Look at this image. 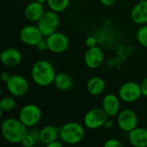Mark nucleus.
<instances>
[{"label": "nucleus", "mask_w": 147, "mask_h": 147, "mask_svg": "<svg viewBox=\"0 0 147 147\" xmlns=\"http://www.w3.org/2000/svg\"><path fill=\"white\" fill-rule=\"evenodd\" d=\"M1 131L3 139L10 144H21L22 138L28 134L26 127L19 118L9 117L3 121Z\"/></svg>", "instance_id": "1"}, {"label": "nucleus", "mask_w": 147, "mask_h": 147, "mask_svg": "<svg viewBox=\"0 0 147 147\" xmlns=\"http://www.w3.org/2000/svg\"><path fill=\"white\" fill-rule=\"evenodd\" d=\"M56 74L53 65L45 59L36 61L31 69L33 82L40 87H47L53 84Z\"/></svg>", "instance_id": "2"}, {"label": "nucleus", "mask_w": 147, "mask_h": 147, "mask_svg": "<svg viewBox=\"0 0 147 147\" xmlns=\"http://www.w3.org/2000/svg\"><path fill=\"white\" fill-rule=\"evenodd\" d=\"M59 135L61 140L68 145H77L84 137V127L78 122L70 121L60 127Z\"/></svg>", "instance_id": "3"}, {"label": "nucleus", "mask_w": 147, "mask_h": 147, "mask_svg": "<svg viewBox=\"0 0 147 147\" xmlns=\"http://www.w3.org/2000/svg\"><path fill=\"white\" fill-rule=\"evenodd\" d=\"M59 26V17L58 13L51 9L45 11L40 20L37 22V27L44 37L55 33Z\"/></svg>", "instance_id": "4"}, {"label": "nucleus", "mask_w": 147, "mask_h": 147, "mask_svg": "<svg viewBox=\"0 0 147 147\" xmlns=\"http://www.w3.org/2000/svg\"><path fill=\"white\" fill-rule=\"evenodd\" d=\"M109 118V116L102 108H94L85 113L84 116V125L88 129L96 130L104 127Z\"/></svg>", "instance_id": "5"}, {"label": "nucleus", "mask_w": 147, "mask_h": 147, "mask_svg": "<svg viewBox=\"0 0 147 147\" xmlns=\"http://www.w3.org/2000/svg\"><path fill=\"white\" fill-rule=\"evenodd\" d=\"M42 117V112L39 106L33 103L24 105L19 112L18 118L28 127L37 125Z\"/></svg>", "instance_id": "6"}, {"label": "nucleus", "mask_w": 147, "mask_h": 147, "mask_svg": "<svg viewBox=\"0 0 147 147\" xmlns=\"http://www.w3.org/2000/svg\"><path fill=\"white\" fill-rule=\"evenodd\" d=\"M118 96L120 99L125 102H134L142 96L140 84L133 81L126 82L121 85L118 90Z\"/></svg>", "instance_id": "7"}, {"label": "nucleus", "mask_w": 147, "mask_h": 147, "mask_svg": "<svg viewBox=\"0 0 147 147\" xmlns=\"http://www.w3.org/2000/svg\"><path fill=\"white\" fill-rule=\"evenodd\" d=\"M28 82L21 75H11L9 81L6 83V89L9 93L14 97H22L28 91Z\"/></svg>", "instance_id": "8"}, {"label": "nucleus", "mask_w": 147, "mask_h": 147, "mask_svg": "<svg viewBox=\"0 0 147 147\" xmlns=\"http://www.w3.org/2000/svg\"><path fill=\"white\" fill-rule=\"evenodd\" d=\"M46 40L47 42L48 50L53 53H62L69 47V39L61 32L56 31L47 36Z\"/></svg>", "instance_id": "9"}, {"label": "nucleus", "mask_w": 147, "mask_h": 147, "mask_svg": "<svg viewBox=\"0 0 147 147\" xmlns=\"http://www.w3.org/2000/svg\"><path fill=\"white\" fill-rule=\"evenodd\" d=\"M117 123L122 131L129 133L138 127V116L131 109H123L117 115Z\"/></svg>", "instance_id": "10"}, {"label": "nucleus", "mask_w": 147, "mask_h": 147, "mask_svg": "<svg viewBox=\"0 0 147 147\" xmlns=\"http://www.w3.org/2000/svg\"><path fill=\"white\" fill-rule=\"evenodd\" d=\"M43 37L37 25H27L20 31V40L27 46L36 47Z\"/></svg>", "instance_id": "11"}, {"label": "nucleus", "mask_w": 147, "mask_h": 147, "mask_svg": "<svg viewBox=\"0 0 147 147\" xmlns=\"http://www.w3.org/2000/svg\"><path fill=\"white\" fill-rule=\"evenodd\" d=\"M104 61L103 51L99 47L88 48L84 54V63L90 69H96L102 65Z\"/></svg>", "instance_id": "12"}, {"label": "nucleus", "mask_w": 147, "mask_h": 147, "mask_svg": "<svg viewBox=\"0 0 147 147\" xmlns=\"http://www.w3.org/2000/svg\"><path fill=\"white\" fill-rule=\"evenodd\" d=\"M22 53L14 47H8L2 51L0 55L1 62L4 66L12 68L18 66L22 62Z\"/></svg>", "instance_id": "13"}, {"label": "nucleus", "mask_w": 147, "mask_h": 147, "mask_svg": "<svg viewBox=\"0 0 147 147\" xmlns=\"http://www.w3.org/2000/svg\"><path fill=\"white\" fill-rule=\"evenodd\" d=\"M120 97L115 94L106 95L102 102V108L109 117L116 116L120 112Z\"/></svg>", "instance_id": "14"}, {"label": "nucleus", "mask_w": 147, "mask_h": 147, "mask_svg": "<svg viewBox=\"0 0 147 147\" xmlns=\"http://www.w3.org/2000/svg\"><path fill=\"white\" fill-rule=\"evenodd\" d=\"M130 16L136 24H147V0H141L135 4L131 10Z\"/></svg>", "instance_id": "15"}, {"label": "nucleus", "mask_w": 147, "mask_h": 147, "mask_svg": "<svg viewBox=\"0 0 147 147\" xmlns=\"http://www.w3.org/2000/svg\"><path fill=\"white\" fill-rule=\"evenodd\" d=\"M45 9L43 6V3H39L37 1H33L29 3L24 9V16L26 19L29 22H38L40 18L42 16V15L45 12Z\"/></svg>", "instance_id": "16"}, {"label": "nucleus", "mask_w": 147, "mask_h": 147, "mask_svg": "<svg viewBox=\"0 0 147 147\" xmlns=\"http://www.w3.org/2000/svg\"><path fill=\"white\" fill-rule=\"evenodd\" d=\"M128 134V140L135 147H147V129L144 127H135Z\"/></svg>", "instance_id": "17"}, {"label": "nucleus", "mask_w": 147, "mask_h": 147, "mask_svg": "<svg viewBox=\"0 0 147 147\" xmlns=\"http://www.w3.org/2000/svg\"><path fill=\"white\" fill-rule=\"evenodd\" d=\"M59 130L55 126L53 125H47L44 126L41 130L39 132V140L47 146L51 142L57 140V138L59 135Z\"/></svg>", "instance_id": "18"}, {"label": "nucleus", "mask_w": 147, "mask_h": 147, "mask_svg": "<svg viewBox=\"0 0 147 147\" xmlns=\"http://www.w3.org/2000/svg\"><path fill=\"white\" fill-rule=\"evenodd\" d=\"M106 83L101 77H92L87 82V91L92 96H99L105 90Z\"/></svg>", "instance_id": "19"}, {"label": "nucleus", "mask_w": 147, "mask_h": 147, "mask_svg": "<svg viewBox=\"0 0 147 147\" xmlns=\"http://www.w3.org/2000/svg\"><path fill=\"white\" fill-rule=\"evenodd\" d=\"M72 78L66 72H59L57 73L53 81V85L61 91L68 90L72 86Z\"/></svg>", "instance_id": "20"}, {"label": "nucleus", "mask_w": 147, "mask_h": 147, "mask_svg": "<svg viewBox=\"0 0 147 147\" xmlns=\"http://www.w3.org/2000/svg\"><path fill=\"white\" fill-rule=\"evenodd\" d=\"M47 3L51 10L59 13L67 9L70 4V0H47Z\"/></svg>", "instance_id": "21"}, {"label": "nucleus", "mask_w": 147, "mask_h": 147, "mask_svg": "<svg viewBox=\"0 0 147 147\" xmlns=\"http://www.w3.org/2000/svg\"><path fill=\"white\" fill-rule=\"evenodd\" d=\"M16 100L14 96H4L0 102L1 113H9L16 108Z\"/></svg>", "instance_id": "22"}, {"label": "nucleus", "mask_w": 147, "mask_h": 147, "mask_svg": "<svg viewBox=\"0 0 147 147\" xmlns=\"http://www.w3.org/2000/svg\"><path fill=\"white\" fill-rule=\"evenodd\" d=\"M137 40L142 47L147 48V24L141 25V27L138 29Z\"/></svg>", "instance_id": "23"}, {"label": "nucleus", "mask_w": 147, "mask_h": 147, "mask_svg": "<svg viewBox=\"0 0 147 147\" xmlns=\"http://www.w3.org/2000/svg\"><path fill=\"white\" fill-rule=\"evenodd\" d=\"M35 138L33 134H27L22 140L21 144L24 147H33L35 145Z\"/></svg>", "instance_id": "24"}, {"label": "nucleus", "mask_w": 147, "mask_h": 147, "mask_svg": "<svg viewBox=\"0 0 147 147\" xmlns=\"http://www.w3.org/2000/svg\"><path fill=\"white\" fill-rule=\"evenodd\" d=\"M104 147H121L122 143L117 139H109L103 144Z\"/></svg>", "instance_id": "25"}, {"label": "nucleus", "mask_w": 147, "mask_h": 147, "mask_svg": "<svg viewBox=\"0 0 147 147\" xmlns=\"http://www.w3.org/2000/svg\"><path fill=\"white\" fill-rule=\"evenodd\" d=\"M85 45L88 48H90V47H96L97 46V40L95 37L93 36H89L86 38L85 40Z\"/></svg>", "instance_id": "26"}, {"label": "nucleus", "mask_w": 147, "mask_h": 147, "mask_svg": "<svg viewBox=\"0 0 147 147\" xmlns=\"http://www.w3.org/2000/svg\"><path fill=\"white\" fill-rule=\"evenodd\" d=\"M36 48L40 51V52H45L47 50H48V46H47V40H40L39 41V43L36 45Z\"/></svg>", "instance_id": "27"}, {"label": "nucleus", "mask_w": 147, "mask_h": 147, "mask_svg": "<svg viewBox=\"0 0 147 147\" xmlns=\"http://www.w3.org/2000/svg\"><path fill=\"white\" fill-rule=\"evenodd\" d=\"M140 87H141V91H142V96L147 97V78H146L142 83L140 84Z\"/></svg>", "instance_id": "28"}, {"label": "nucleus", "mask_w": 147, "mask_h": 147, "mask_svg": "<svg viewBox=\"0 0 147 147\" xmlns=\"http://www.w3.org/2000/svg\"><path fill=\"white\" fill-rule=\"evenodd\" d=\"M10 77H11V75H10L9 72H7V71H3V72L2 73V75H1L2 81H3L4 84H6V83L9 81V79L10 78Z\"/></svg>", "instance_id": "29"}, {"label": "nucleus", "mask_w": 147, "mask_h": 147, "mask_svg": "<svg viewBox=\"0 0 147 147\" xmlns=\"http://www.w3.org/2000/svg\"><path fill=\"white\" fill-rule=\"evenodd\" d=\"M99 1L104 6H111L115 3V0H99Z\"/></svg>", "instance_id": "30"}, {"label": "nucleus", "mask_w": 147, "mask_h": 147, "mask_svg": "<svg viewBox=\"0 0 147 147\" xmlns=\"http://www.w3.org/2000/svg\"><path fill=\"white\" fill-rule=\"evenodd\" d=\"M47 147H61V144L58 141V140H54L53 142H51L50 144H48Z\"/></svg>", "instance_id": "31"}, {"label": "nucleus", "mask_w": 147, "mask_h": 147, "mask_svg": "<svg viewBox=\"0 0 147 147\" xmlns=\"http://www.w3.org/2000/svg\"><path fill=\"white\" fill-rule=\"evenodd\" d=\"M112 121H110L109 120H108L107 121H106V123L104 124V127H106V128H111L112 127Z\"/></svg>", "instance_id": "32"}, {"label": "nucleus", "mask_w": 147, "mask_h": 147, "mask_svg": "<svg viewBox=\"0 0 147 147\" xmlns=\"http://www.w3.org/2000/svg\"><path fill=\"white\" fill-rule=\"evenodd\" d=\"M34 1H37L39 3H47V0H34Z\"/></svg>", "instance_id": "33"}]
</instances>
